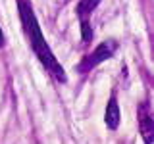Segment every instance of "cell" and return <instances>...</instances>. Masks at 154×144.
I'll use <instances>...</instances> for the list:
<instances>
[{
    "label": "cell",
    "instance_id": "cell-1",
    "mask_svg": "<svg viewBox=\"0 0 154 144\" xmlns=\"http://www.w3.org/2000/svg\"><path fill=\"white\" fill-rule=\"evenodd\" d=\"M17 12H19V19H21V27L27 37V42L31 46V50L35 52V56L38 58V62L42 64L45 71L52 79H56L58 83H66L67 75H66L62 64L56 60L54 52L50 50L48 42L45 40V35L41 31V25L37 21V16L33 12L31 2L29 0H17Z\"/></svg>",
    "mask_w": 154,
    "mask_h": 144
},
{
    "label": "cell",
    "instance_id": "cell-2",
    "mask_svg": "<svg viewBox=\"0 0 154 144\" xmlns=\"http://www.w3.org/2000/svg\"><path fill=\"white\" fill-rule=\"evenodd\" d=\"M116 48H118V44H116L114 40H106V42H102V44H98L89 56L83 58V62L77 65V69H79L81 73H87V71H91L93 67H96L98 64H102V62L110 60V58L114 56Z\"/></svg>",
    "mask_w": 154,
    "mask_h": 144
},
{
    "label": "cell",
    "instance_id": "cell-3",
    "mask_svg": "<svg viewBox=\"0 0 154 144\" xmlns=\"http://www.w3.org/2000/svg\"><path fill=\"white\" fill-rule=\"evenodd\" d=\"M139 123H141V133L144 136V142L152 144V113H150V106L144 102L141 108H139Z\"/></svg>",
    "mask_w": 154,
    "mask_h": 144
},
{
    "label": "cell",
    "instance_id": "cell-4",
    "mask_svg": "<svg viewBox=\"0 0 154 144\" xmlns=\"http://www.w3.org/2000/svg\"><path fill=\"white\" fill-rule=\"evenodd\" d=\"M119 121H122V117H119V106H118V100H116V96L112 94V98H110L108 106H106L104 123H106V127H108L110 131H116V129L119 127Z\"/></svg>",
    "mask_w": 154,
    "mask_h": 144
},
{
    "label": "cell",
    "instance_id": "cell-5",
    "mask_svg": "<svg viewBox=\"0 0 154 144\" xmlns=\"http://www.w3.org/2000/svg\"><path fill=\"white\" fill-rule=\"evenodd\" d=\"M100 2H102V0H79V4H77V8H75V12H77V16H79L81 21L89 19L91 14L96 10V6H98Z\"/></svg>",
    "mask_w": 154,
    "mask_h": 144
},
{
    "label": "cell",
    "instance_id": "cell-6",
    "mask_svg": "<svg viewBox=\"0 0 154 144\" xmlns=\"http://www.w3.org/2000/svg\"><path fill=\"white\" fill-rule=\"evenodd\" d=\"M81 31H83V40L89 42L91 38H93V29L89 25V19H85V21H81Z\"/></svg>",
    "mask_w": 154,
    "mask_h": 144
},
{
    "label": "cell",
    "instance_id": "cell-7",
    "mask_svg": "<svg viewBox=\"0 0 154 144\" xmlns=\"http://www.w3.org/2000/svg\"><path fill=\"white\" fill-rule=\"evenodd\" d=\"M4 42H6V38H4V31L0 29V48L4 46Z\"/></svg>",
    "mask_w": 154,
    "mask_h": 144
}]
</instances>
